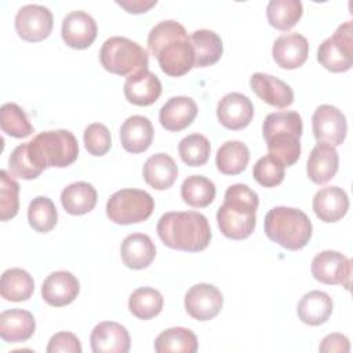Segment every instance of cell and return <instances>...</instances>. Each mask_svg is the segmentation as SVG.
<instances>
[{
	"label": "cell",
	"instance_id": "obj_1",
	"mask_svg": "<svg viewBox=\"0 0 353 353\" xmlns=\"http://www.w3.org/2000/svg\"><path fill=\"white\" fill-rule=\"evenodd\" d=\"M148 48L156 57L160 69L179 77L194 68V51L183 25L167 19L153 26L148 34Z\"/></svg>",
	"mask_w": 353,
	"mask_h": 353
},
{
	"label": "cell",
	"instance_id": "obj_2",
	"mask_svg": "<svg viewBox=\"0 0 353 353\" xmlns=\"http://www.w3.org/2000/svg\"><path fill=\"white\" fill-rule=\"evenodd\" d=\"M157 234L164 245L188 252L208 247L212 233L207 218L197 211H170L160 216Z\"/></svg>",
	"mask_w": 353,
	"mask_h": 353
},
{
	"label": "cell",
	"instance_id": "obj_3",
	"mask_svg": "<svg viewBox=\"0 0 353 353\" xmlns=\"http://www.w3.org/2000/svg\"><path fill=\"white\" fill-rule=\"evenodd\" d=\"M259 199L256 192L243 183L230 185L222 205L216 211V222L222 234L232 240L250 237L255 228Z\"/></svg>",
	"mask_w": 353,
	"mask_h": 353
},
{
	"label": "cell",
	"instance_id": "obj_4",
	"mask_svg": "<svg viewBox=\"0 0 353 353\" xmlns=\"http://www.w3.org/2000/svg\"><path fill=\"white\" fill-rule=\"evenodd\" d=\"M302 117L298 112L283 110L269 113L262 124V134L269 156L277 159L284 167L294 165L301 156Z\"/></svg>",
	"mask_w": 353,
	"mask_h": 353
},
{
	"label": "cell",
	"instance_id": "obj_5",
	"mask_svg": "<svg viewBox=\"0 0 353 353\" xmlns=\"http://www.w3.org/2000/svg\"><path fill=\"white\" fill-rule=\"evenodd\" d=\"M26 154L32 164L43 172L46 168H65L79 156L76 137L68 130L44 131L25 143Z\"/></svg>",
	"mask_w": 353,
	"mask_h": 353
},
{
	"label": "cell",
	"instance_id": "obj_6",
	"mask_svg": "<svg viewBox=\"0 0 353 353\" xmlns=\"http://www.w3.org/2000/svg\"><path fill=\"white\" fill-rule=\"evenodd\" d=\"M263 229L265 234L276 244L290 251H298L309 243L313 226L302 210L280 205L269 210Z\"/></svg>",
	"mask_w": 353,
	"mask_h": 353
},
{
	"label": "cell",
	"instance_id": "obj_7",
	"mask_svg": "<svg viewBox=\"0 0 353 353\" xmlns=\"http://www.w3.org/2000/svg\"><path fill=\"white\" fill-rule=\"evenodd\" d=\"M99 61L108 72L127 77L148 70L149 66L148 51L123 36L105 40L99 51Z\"/></svg>",
	"mask_w": 353,
	"mask_h": 353
},
{
	"label": "cell",
	"instance_id": "obj_8",
	"mask_svg": "<svg viewBox=\"0 0 353 353\" xmlns=\"http://www.w3.org/2000/svg\"><path fill=\"white\" fill-rule=\"evenodd\" d=\"M154 210L153 197L141 189L114 192L106 203L108 218L117 225H131L146 221Z\"/></svg>",
	"mask_w": 353,
	"mask_h": 353
},
{
	"label": "cell",
	"instance_id": "obj_9",
	"mask_svg": "<svg viewBox=\"0 0 353 353\" xmlns=\"http://www.w3.org/2000/svg\"><path fill=\"white\" fill-rule=\"evenodd\" d=\"M317 61L330 72H347L353 65V22L339 25L317 50Z\"/></svg>",
	"mask_w": 353,
	"mask_h": 353
},
{
	"label": "cell",
	"instance_id": "obj_10",
	"mask_svg": "<svg viewBox=\"0 0 353 353\" xmlns=\"http://www.w3.org/2000/svg\"><path fill=\"white\" fill-rule=\"evenodd\" d=\"M52 12L40 4H26L15 15V30L25 41L37 43L47 39L52 30Z\"/></svg>",
	"mask_w": 353,
	"mask_h": 353
},
{
	"label": "cell",
	"instance_id": "obj_11",
	"mask_svg": "<svg viewBox=\"0 0 353 353\" xmlns=\"http://www.w3.org/2000/svg\"><path fill=\"white\" fill-rule=\"evenodd\" d=\"M310 270L313 277L323 284L350 287L352 262L338 251L325 250L319 252L312 261Z\"/></svg>",
	"mask_w": 353,
	"mask_h": 353
},
{
	"label": "cell",
	"instance_id": "obj_12",
	"mask_svg": "<svg viewBox=\"0 0 353 353\" xmlns=\"http://www.w3.org/2000/svg\"><path fill=\"white\" fill-rule=\"evenodd\" d=\"M312 130L317 142L339 146L347 132L346 117L332 105H320L312 116Z\"/></svg>",
	"mask_w": 353,
	"mask_h": 353
},
{
	"label": "cell",
	"instance_id": "obj_13",
	"mask_svg": "<svg viewBox=\"0 0 353 353\" xmlns=\"http://www.w3.org/2000/svg\"><path fill=\"white\" fill-rule=\"evenodd\" d=\"M223 306L221 291L208 283H199L190 287L185 295V309L190 317L207 321L218 316Z\"/></svg>",
	"mask_w": 353,
	"mask_h": 353
},
{
	"label": "cell",
	"instance_id": "obj_14",
	"mask_svg": "<svg viewBox=\"0 0 353 353\" xmlns=\"http://www.w3.org/2000/svg\"><path fill=\"white\" fill-rule=\"evenodd\" d=\"M97 33L98 26L95 19L84 11H72L62 21V40L70 48H88L97 39Z\"/></svg>",
	"mask_w": 353,
	"mask_h": 353
},
{
	"label": "cell",
	"instance_id": "obj_15",
	"mask_svg": "<svg viewBox=\"0 0 353 353\" xmlns=\"http://www.w3.org/2000/svg\"><path fill=\"white\" fill-rule=\"evenodd\" d=\"M216 117L228 130H243L254 117V105L248 97L240 92H229L218 102Z\"/></svg>",
	"mask_w": 353,
	"mask_h": 353
},
{
	"label": "cell",
	"instance_id": "obj_16",
	"mask_svg": "<svg viewBox=\"0 0 353 353\" xmlns=\"http://www.w3.org/2000/svg\"><path fill=\"white\" fill-rule=\"evenodd\" d=\"M94 353H127L131 347V338L127 328L116 321L97 324L90 336Z\"/></svg>",
	"mask_w": 353,
	"mask_h": 353
},
{
	"label": "cell",
	"instance_id": "obj_17",
	"mask_svg": "<svg viewBox=\"0 0 353 353\" xmlns=\"http://www.w3.org/2000/svg\"><path fill=\"white\" fill-rule=\"evenodd\" d=\"M80 291V283L68 270L52 272L41 285V296L50 305L62 307L72 303Z\"/></svg>",
	"mask_w": 353,
	"mask_h": 353
},
{
	"label": "cell",
	"instance_id": "obj_18",
	"mask_svg": "<svg viewBox=\"0 0 353 353\" xmlns=\"http://www.w3.org/2000/svg\"><path fill=\"white\" fill-rule=\"evenodd\" d=\"M272 55L280 68L296 69L307 59L309 43L301 33H285L274 40Z\"/></svg>",
	"mask_w": 353,
	"mask_h": 353
},
{
	"label": "cell",
	"instance_id": "obj_19",
	"mask_svg": "<svg viewBox=\"0 0 353 353\" xmlns=\"http://www.w3.org/2000/svg\"><path fill=\"white\" fill-rule=\"evenodd\" d=\"M251 90L261 98L263 102L283 109L290 106L294 102V91L292 88L272 74L266 73H254L250 79Z\"/></svg>",
	"mask_w": 353,
	"mask_h": 353
},
{
	"label": "cell",
	"instance_id": "obj_20",
	"mask_svg": "<svg viewBox=\"0 0 353 353\" xmlns=\"http://www.w3.org/2000/svg\"><path fill=\"white\" fill-rule=\"evenodd\" d=\"M312 205L320 221L327 223L338 222L349 210V197L342 188L327 186L316 192Z\"/></svg>",
	"mask_w": 353,
	"mask_h": 353
},
{
	"label": "cell",
	"instance_id": "obj_21",
	"mask_svg": "<svg viewBox=\"0 0 353 353\" xmlns=\"http://www.w3.org/2000/svg\"><path fill=\"white\" fill-rule=\"evenodd\" d=\"M123 91L130 103L137 106H149L161 95V83L154 73L143 70L128 76L124 81Z\"/></svg>",
	"mask_w": 353,
	"mask_h": 353
},
{
	"label": "cell",
	"instance_id": "obj_22",
	"mask_svg": "<svg viewBox=\"0 0 353 353\" xmlns=\"http://www.w3.org/2000/svg\"><path fill=\"white\" fill-rule=\"evenodd\" d=\"M197 105L189 97H172L160 109V124L172 132L188 128L197 116Z\"/></svg>",
	"mask_w": 353,
	"mask_h": 353
},
{
	"label": "cell",
	"instance_id": "obj_23",
	"mask_svg": "<svg viewBox=\"0 0 353 353\" xmlns=\"http://www.w3.org/2000/svg\"><path fill=\"white\" fill-rule=\"evenodd\" d=\"M338 165L339 156L335 146L319 142L309 154L306 172L312 182L316 185H323L335 176Z\"/></svg>",
	"mask_w": 353,
	"mask_h": 353
},
{
	"label": "cell",
	"instance_id": "obj_24",
	"mask_svg": "<svg viewBox=\"0 0 353 353\" xmlns=\"http://www.w3.org/2000/svg\"><path fill=\"white\" fill-rule=\"evenodd\" d=\"M154 130L152 121L145 116H130L120 127L121 146L130 153H142L153 142Z\"/></svg>",
	"mask_w": 353,
	"mask_h": 353
},
{
	"label": "cell",
	"instance_id": "obj_25",
	"mask_svg": "<svg viewBox=\"0 0 353 353\" xmlns=\"http://www.w3.org/2000/svg\"><path fill=\"white\" fill-rule=\"evenodd\" d=\"M120 255L127 268L141 270L153 262L156 256V247L148 234L132 233L123 240L120 245Z\"/></svg>",
	"mask_w": 353,
	"mask_h": 353
},
{
	"label": "cell",
	"instance_id": "obj_26",
	"mask_svg": "<svg viewBox=\"0 0 353 353\" xmlns=\"http://www.w3.org/2000/svg\"><path fill=\"white\" fill-rule=\"evenodd\" d=\"M34 330V317L28 310L10 309L0 314V336L6 342H25L32 338Z\"/></svg>",
	"mask_w": 353,
	"mask_h": 353
},
{
	"label": "cell",
	"instance_id": "obj_27",
	"mask_svg": "<svg viewBox=\"0 0 353 353\" xmlns=\"http://www.w3.org/2000/svg\"><path fill=\"white\" fill-rule=\"evenodd\" d=\"M143 179L156 190L171 188L178 178V165L174 159L165 153L150 156L142 168Z\"/></svg>",
	"mask_w": 353,
	"mask_h": 353
},
{
	"label": "cell",
	"instance_id": "obj_28",
	"mask_svg": "<svg viewBox=\"0 0 353 353\" xmlns=\"http://www.w3.org/2000/svg\"><path fill=\"white\" fill-rule=\"evenodd\" d=\"M296 313L299 320L307 325L324 324L332 314V299L327 292L309 291L301 298Z\"/></svg>",
	"mask_w": 353,
	"mask_h": 353
},
{
	"label": "cell",
	"instance_id": "obj_29",
	"mask_svg": "<svg viewBox=\"0 0 353 353\" xmlns=\"http://www.w3.org/2000/svg\"><path fill=\"white\" fill-rule=\"evenodd\" d=\"M194 51V68H207L216 63L223 52V44L218 33L210 29H199L190 34Z\"/></svg>",
	"mask_w": 353,
	"mask_h": 353
},
{
	"label": "cell",
	"instance_id": "obj_30",
	"mask_svg": "<svg viewBox=\"0 0 353 353\" xmlns=\"http://www.w3.org/2000/svg\"><path fill=\"white\" fill-rule=\"evenodd\" d=\"M98 200L95 188L88 182H74L61 192V204L70 215H84L94 210Z\"/></svg>",
	"mask_w": 353,
	"mask_h": 353
},
{
	"label": "cell",
	"instance_id": "obj_31",
	"mask_svg": "<svg viewBox=\"0 0 353 353\" xmlns=\"http://www.w3.org/2000/svg\"><path fill=\"white\" fill-rule=\"evenodd\" d=\"M34 291L33 277L21 268L7 269L0 281V295L6 301H28Z\"/></svg>",
	"mask_w": 353,
	"mask_h": 353
},
{
	"label": "cell",
	"instance_id": "obj_32",
	"mask_svg": "<svg viewBox=\"0 0 353 353\" xmlns=\"http://www.w3.org/2000/svg\"><path fill=\"white\" fill-rule=\"evenodd\" d=\"M250 161V150L240 141H228L221 145L215 156L216 168L223 175H237L243 172Z\"/></svg>",
	"mask_w": 353,
	"mask_h": 353
},
{
	"label": "cell",
	"instance_id": "obj_33",
	"mask_svg": "<svg viewBox=\"0 0 353 353\" xmlns=\"http://www.w3.org/2000/svg\"><path fill=\"white\" fill-rule=\"evenodd\" d=\"M199 349L197 336L185 327H172L161 334L154 341V350L157 353H194Z\"/></svg>",
	"mask_w": 353,
	"mask_h": 353
},
{
	"label": "cell",
	"instance_id": "obj_34",
	"mask_svg": "<svg viewBox=\"0 0 353 353\" xmlns=\"http://www.w3.org/2000/svg\"><path fill=\"white\" fill-rule=\"evenodd\" d=\"M216 194L215 185L211 179L203 175L188 176L181 186L182 200L194 208H204L210 205Z\"/></svg>",
	"mask_w": 353,
	"mask_h": 353
},
{
	"label": "cell",
	"instance_id": "obj_35",
	"mask_svg": "<svg viewBox=\"0 0 353 353\" xmlns=\"http://www.w3.org/2000/svg\"><path fill=\"white\" fill-rule=\"evenodd\" d=\"M303 12L299 0H270L266 7V17L270 26L279 30H290L296 25Z\"/></svg>",
	"mask_w": 353,
	"mask_h": 353
},
{
	"label": "cell",
	"instance_id": "obj_36",
	"mask_svg": "<svg viewBox=\"0 0 353 353\" xmlns=\"http://www.w3.org/2000/svg\"><path fill=\"white\" fill-rule=\"evenodd\" d=\"M163 295L152 287L137 288L128 298L130 312L139 320H150L163 309Z\"/></svg>",
	"mask_w": 353,
	"mask_h": 353
},
{
	"label": "cell",
	"instance_id": "obj_37",
	"mask_svg": "<svg viewBox=\"0 0 353 353\" xmlns=\"http://www.w3.org/2000/svg\"><path fill=\"white\" fill-rule=\"evenodd\" d=\"M28 221L33 230L39 233H48L58 221V211L51 199L46 196L34 197L28 207Z\"/></svg>",
	"mask_w": 353,
	"mask_h": 353
},
{
	"label": "cell",
	"instance_id": "obj_38",
	"mask_svg": "<svg viewBox=\"0 0 353 353\" xmlns=\"http://www.w3.org/2000/svg\"><path fill=\"white\" fill-rule=\"evenodd\" d=\"M0 127L3 132L12 138H26L33 132L26 113L14 102H7L0 108Z\"/></svg>",
	"mask_w": 353,
	"mask_h": 353
},
{
	"label": "cell",
	"instance_id": "obj_39",
	"mask_svg": "<svg viewBox=\"0 0 353 353\" xmlns=\"http://www.w3.org/2000/svg\"><path fill=\"white\" fill-rule=\"evenodd\" d=\"M178 152L185 164L190 167H200L208 161L211 145L204 135L190 134L179 142Z\"/></svg>",
	"mask_w": 353,
	"mask_h": 353
},
{
	"label": "cell",
	"instance_id": "obj_40",
	"mask_svg": "<svg viewBox=\"0 0 353 353\" xmlns=\"http://www.w3.org/2000/svg\"><path fill=\"white\" fill-rule=\"evenodd\" d=\"M19 210V185L6 170L0 171V219L14 218Z\"/></svg>",
	"mask_w": 353,
	"mask_h": 353
},
{
	"label": "cell",
	"instance_id": "obj_41",
	"mask_svg": "<svg viewBox=\"0 0 353 353\" xmlns=\"http://www.w3.org/2000/svg\"><path fill=\"white\" fill-rule=\"evenodd\" d=\"M284 171L285 167L277 159L266 154L255 163L252 176L261 186L274 188L283 182Z\"/></svg>",
	"mask_w": 353,
	"mask_h": 353
},
{
	"label": "cell",
	"instance_id": "obj_42",
	"mask_svg": "<svg viewBox=\"0 0 353 353\" xmlns=\"http://www.w3.org/2000/svg\"><path fill=\"white\" fill-rule=\"evenodd\" d=\"M84 148L91 156L101 157L106 154L112 146L110 131L105 124L92 123L84 130Z\"/></svg>",
	"mask_w": 353,
	"mask_h": 353
},
{
	"label": "cell",
	"instance_id": "obj_43",
	"mask_svg": "<svg viewBox=\"0 0 353 353\" xmlns=\"http://www.w3.org/2000/svg\"><path fill=\"white\" fill-rule=\"evenodd\" d=\"M8 170L12 176L22 178V179H34L41 174L29 160V157L26 154L25 143L18 145L11 152L10 159H8Z\"/></svg>",
	"mask_w": 353,
	"mask_h": 353
},
{
	"label": "cell",
	"instance_id": "obj_44",
	"mask_svg": "<svg viewBox=\"0 0 353 353\" xmlns=\"http://www.w3.org/2000/svg\"><path fill=\"white\" fill-rule=\"evenodd\" d=\"M47 353H81V345L79 338L69 331H61L54 334L47 345Z\"/></svg>",
	"mask_w": 353,
	"mask_h": 353
},
{
	"label": "cell",
	"instance_id": "obj_45",
	"mask_svg": "<svg viewBox=\"0 0 353 353\" xmlns=\"http://www.w3.org/2000/svg\"><path fill=\"white\" fill-rule=\"evenodd\" d=\"M319 350L321 353H334V352L349 353L350 342L342 334H338V332L328 334L327 336L323 338V341H321V343L319 346Z\"/></svg>",
	"mask_w": 353,
	"mask_h": 353
},
{
	"label": "cell",
	"instance_id": "obj_46",
	"mask_svg": "<svg viewBox=\"0 0 353 353\" xmlns=\"http://www.w3.org/2000/svg\"><path fill=\"white\" fill-rule=\"evenodd\" d=\"M120 7H123L127 12L131 14H142L150 10L157 4L156 0H117L116 1Z\"/></svg>",
	"mask_w": 353,
	"mask_h": 353
}]
</instances>
